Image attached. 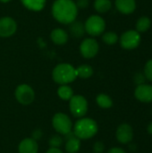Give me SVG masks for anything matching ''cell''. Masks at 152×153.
<instances>
[{
  "instance_id": "7402d4cb",
  "label": "cell",
  "mask_w": 152,
  "mask_h": 153,
  "mask_svg": "<svg viewBox=\"0 0 152 153\" xmlns=\"http://www.w3.org/2000/svg\"><path fill=\"white\" fill-rule=\"evenodd\" d=\"M57 95L63 100H70L71 98L73 96V91L67 84H64V85H61L58 88V90H57Z\"/></svg>"
},
{
  "instance_id": "8992f818",
  "label": "cell",
  "mask_w": 152,
  "mask_h": 153,
  "mask_svg": "<svg viewBox=\"0 0 152 153\" xmlns=\"http://www.w3.org/2000/svg\"><path fill=\"white\" fill-rule=\"evenodd\" d=\"M54 129L60 134L65 135L72 132L73 123L71 118L64 113H56L52 119Z\"/></svg>"
},
{
  "instance_id": "5bb4252c",
  "label": "cell",
  "mask_w": 152,
  "mask_h": 153,
  "mask_svg": "<svg viewBox=\"0 0 152 153\" xmlns=\"http://www.w3.org/2000/svg\"><path fill=\"white\" fill-rule=\"evenodd\" d=\"M19 153H38L39 145L37 141L32 138H25L23 139L19 146H18Z\"/></svg>"
},
{
  "instance_id": "d6a6232c",
  "label": "cell",
  "mask_w": 152,
  "mask_h": 153,
  "mask_svg": "<svg viewBox=\"0 0 152 153\" xmlns=\"http://www.w3.org/2000/svg\"><path fill=\"white\" fill-rule=\"evenodd\" d=\"M147 130H148V133L150 134H152V122L148 126V128H147Z\"/></svg>"
},
{
  "instance_id": "30bf717a",
  "label": "cell",
  "mask_w": 152,
  "mask_h": 153,
  "mask_svg": "<svg viewBox=\"0 0 152 153\" xmlns=\"http://www.w3.org/2000/svg\"><path fill=\"white\" fill-rule=\"evenodd\" d=\"M17 30L16 22L8 16L0 19V37L8 38L13 36Z\"/></svg>"
},
{
  "instance_id": "f1b7e54d",
  "label": "cell",
  "mask_w": 152,
  "mask_h": 153,
  "mask_svg": "<svg viewBox=\"0 0 152 153\" xmlns=\"http://www.w3.org/2000/svg\"><path fill=\"white\" fill-rule=\"evenodd\" d=\"M75 4L78 9H85L89 6L90 0H77Z\"/></svg>"
},
{
  "instance_id": "9a60e30c",
  "label": "cell",
  "mask_w": 152,
  "mask_h": 153,
  "mask_svg": "<svg viewBox=\"0 0 152 153\" xmlns=\"http://www.w3.org/2000/svg\"><path fill=\"white\" fill-rule=\"evenodd\" d=\"M116 9L123 14H131L136 9L135 0H116Z\"/></svg>"
},
{
  "instance_id": "1f68e13d",
  "label": "cell",
  "mask_w": 152,
  "mask_h": 153,
  "mask_svg": "<svg viewBox=\"0 0 152 153\" xmlns=\"http://www.w3.org/2000/svg\"><path fill=\"white\" fill-rule=\"evenodd\" d=\"M46 153H63L59 148H49Z\"/></svg>"
},
{
  "instance_id": "3957f363",
  "label": "cell",
  "mask_w": 152,
  "mask_h": 153,
  "mask_svg": "<svg viewBox=\"0 0 152 153\" xmlns=\"http://www.w3.org/2000/svg\"><path fill=\"white\" fill-rule=\"evenodd\" d=\"M98 130L99 127L96 121L88 117L79 119L73 126V133L75 136L81 140H88L92 138L97 134Z\"/></svg>"
},
{
  "instance_id": "d6986e66",
  "label": "cell",
  "mask_w": 152,
  "mask_h": 153,
  "mask_svg": "<svg viewBox=\"0 0 152 153\" xmlns=\"http://www.w3.org/2000/svg\"><path fill=\"white\" fill-rule=\"evenodd\" d=\"M76 69L77 77H80L82 79H88L92 76L93 74V68L86 64H83L80 66H78Z\"/></svg>"
},
{
  "instance_id": "7a4b0ae2",
  "label": "cell",
  "mask_w": 152,
  "mask_h": 153,
  "mask_svg": "<svg viewBox=\"0 0 152 153\" xmlns=\"http://www.w3.org/2000/svg\"><path fill=\"white\" fill-rule=\"evenodd\" d=\"M52 77L55 82L57 84H68L75 81L77 78L76 69L72 65L67 63L59 64L54 68L52 72Z\"/></svg>"
},
{
  "instance_id": "8fae6325",
  "label": "cell",
  "mask_w": 152,
  "mask_h": 153,
  "mask_svg": "<svg viewBox=\"0 0 152 153\" xmlns=\"http://www.w3.org/2000/svg\"><path fill=\"white\" fill-rule=\"evenodd\" d=\"M116 139L119 143L123 144H126L133 140V130L132 126L128 124H122L116 129Z\"/></svg>"
},
{
  "instance_id": "836d02e7",
  "label": "cell",
  "mask_w": 152,
  "mask_h": 153,
  "mask_svg": "<svg viewBox=\"0 0 152 153\" xmlns=\"http://www.w3.org/2000/svg\"><path fill=\"white\" fill-rule=\"evenodd\" d=\"M10 1H12V0H0V2H2V3H8Z\"/></svg>"
},
{
  "instance_id": "e0dca14e",
  "label": "cell",
  "mask_w": 152,
  "mask_h": 153,
  "mask_svg": "<svg viewBox=\"0 0 152 153\" xmlns=\"http://www.w3.org/2000/svg\"><path fill=\"white\" fill-rule=\"evenodd\" d=\"M69 31L71 35L74 38H82L83 37L85 31V27L84 23H82L80 21H73L69 24Z\"/></svg>"
},
{
  "instance_id": "7c38bea8",
  "label": "cell",
  "mask_w": 152,
  "mask_h": 153,
  "mask_svg": "<svg viewBox=\"0 0 152 153\" xmlns=\"http://www.w3.org/2000/svg\"><path fill=\"white\" fill-rule=\"evenodd\" d=\"M134 96L141 102H144V103L152 102V85L145 84V83L137 85L134 91Z\"/></svg>"
},
{
  "instance_id": "d4e9b609",
  "label": "cell",
  "mask_w": 152,
  "mask_h": 153,
  "mask_svg": "<svg viewBox=\"0 0 152 153\" xmlns=\"http://www.w3.org/2000/svg\"><path fill=\"white\" fill-rule=\"evenodd\" d=\"M63 142H64V139L60 135L55 134L52 137H50V139L48 140V144L50 148H59L62 146Z\"/></svg>"
},
{
  "instance_id": "5b68a950",
  "label": "cell",
  "mask_w": 152,
  "mask_h": 153,
  "mask_svg": "<svg viewBox=\"0 0 152 153\" xmlns=\"http://www.w3.org/2000/svg\"><path fill=\"white\" fill-rule=\"evenodd\" d=\"M141 40V34L136 30H129L125 31L119 39L121 47L126 50H132L138 48Z\"/></svg>"
},
{
  "instance_id": "ba28073f",
  "label": "cell",
  "mask_w": 152,
  "mask_h": 153,
  "mask_svg": "<svg viewBox=\"0 0 152 153\" xmlns=\"http://www.w3.org/2000/svg\"><path fill=\"white\" fill-rule=\"evenodd\" d=\"M14 96L17 101L22 105H30L35 99L33 89L28 84H20L14 91Z\"/></svg>"
},
{
  "instance_id": "cb8c5ba5",
  "label": "cell",
  "mask_w": 152,
  "mask_h": 153,
  "mask_svg": "<svg viewBox=\"0 0 152 153\" xmlns=\"http://www.w3.org/2000/svg\"><path fill=\"white\" fill-rule=\"evenodd\" d=\"M102 40L105 44L108 46H113L117 43V41L119 40V37L114 31H108L102 35Z\"/></svg>"
},
{
  "instance_id": "4dcf8cb0",
  "label": "cell",
  "mask_w": 152,
  "mask_h": 153,
  "mask_svg": "<svg viewBox=\"0 0 152 153\" xmlns=\"http://www.w3.org/2000/svg\"><path fill=\"white\" fill-rule=\"evenodd\" d=\"M108 153H125V152L122 149V148H118V147H114L111 148Z\"/></svg>"
},
{
  "instance_id": "277c9868",
  "label": "cell",
  "mask_w": 152,
  "mask_h": 153,
  "mask_svg": "<svg viewBox=\"0 0 152 153\" xmlns=\"http://www.w3.org/2000/svg\"><path fill=\"white\" fill-rule=\"evenodd\" d=\"M85 31L92 36L97 37L101 35L106 29V22L99 15H91L90 16L84 23Z\"/></svg>"
},
{
  "instance_id": "ffe728a7",
  "label": "cell",
  "mask_w": 152,
  "mask_h": 153,
  "mask_svg": "<svg viewBox=\"0 0 152 153\" xmlns=\"http://www.w3.org/2000/svg\"><path fill=\"white\" fill-rule=\"evenodd\" d=\"M151 25V21L147 16H142L140 17L136 22V30L139 33L146 32Z\"/></svg>"
},
{
  "instance_id": "4316f807",
  "label": "cell",
  "mask_w": 152,
  "mask_h": 153,
  "mask_svg": "<svg viewBox=\"0 0 152 153\" xmlns=\"http://www.w3.org/2000/svg\"><path fill=\"white\" fill-rule=\"evenodd\" d=\"M135 83L137 85H141V84H143L145 82V80H146V77L144 75V74H142V73H137L135 75H134V78H133Z\"/></svg>"
},
{
  "instance_id": "44dd1931",
  "label": "cell",
  "mask_w": 152,
  "mask_h": 153,
  "mask_svg": "<svg viewBox=\"0 0 152 153\" xmlns=\"http://www.w3.org/2000/svg\"><path fill=\"white\" fill-rule=\"evenodd\" d=\"M112 7V3L110 0H95L94 9L99 13H105L108 12Z\"/></svg>"
},
{
  "instance_id": "603a6c76",
  "label": "cell",
  "mask_w": 152,
  "mask_h": 153,
  "mask_svg": "<svg viewBox=\"0 0 152 153\" xmlns=\"http://www.w3.org/2000/svg\"><path fill=\"white\" fill-rule=\"evenodd\" d=\"M96 101H97V104L102 108H109L113 106L112 99L108 95L104 94V93L99 94L96 98Z\"/></svg>"
},
{
  "instance_id": "f546056e",
  "label": "cell",
  "mask_w": 152,
  "mask_h": 153,
  "mask_svg": "<svg viewBox=\"0 0 152 153\" xmlns=\"http://www.w3.org/2000/svg\"><path fill=\"white\" fill-rule=\"evenodd\" d=\"M41 137H42V132H41V130L37 129V130H35V131L32 133V139H34L35 141L40 140Z\"/></svg>"
},
{
  "instance_id": "4fadbf2b",
  "label": "cell",
  "mask_w": 152,
  "mask_h": 153,
  "mask_svg": "<svg viewBox=\"0 0 152 153\" xmlns=\"http://www.w3.org/2000/svg\"><path fill=\"white\" fill-rule=\"evenodd\" d=\"M66 140L65 151L67 153H77L81 148V139L75 136L73 132H70L65 135Z\"/></svg>"
},
{
  "instance_id": "52a82bcc",
  "label": "cell",
  "mask_w": 152,
  "mask_h": 153,
  "mask_svg": "<svg viewBox=\"0 0 152 153\" xmlns=\"http://www.w3.org/2000/svg\"><path fill=\"white\" fill-rule=\"evenodd\" d=\"M70 111L75 117H83L88 111V101L82 95H73L69 103Z\"/></svg>"
},
{
  "instance_id": "6da1fadb",
  "label": "cell",
  "mask_w": 152,
  "mask_h": 153,
  "mask_svg": "<svg viewBox=\"0 0 152 153\" xmlns=\"http://www.w3.org/2000/svg\"><path fill=\"white\" fill-rule=\"evenodd\" d=\"M52 14L58 22L70 24L76 20L78 8L73 0H56L52 5Z\"/></svg>"
},
{
  "instance_id": "ac0fdd59",
  "label": "cell",
  "mask_w": 152,
  "mask_h": 153,
  "mask_svg": "<svg viewBox=\"0 0 152 153\" xmlns=\"http://www.w3.org/2000/svg\"><path fill=\"white\" fill-rule=\"evenodd\" d=\"M21 2L27 9L33 12L41 11L46 5V0H21Z\"/></svg>"
},
{
  "instance_id": "9c48e42d",
  "label": "cell",
  "mask_w": 152,
  "mask_h": 153,
  "mask_svg": "<svg viewBox=\"0 0 152 153\" xmlns=\"http://www.w3.org/2000/svg\"><path fill=\"white\" fill-rule=\"evenodd\" d=\"M99 50V45L98 41L92 38L85 39L80 45V52L84 58L90 59L96 56Z\"/></svg>"
},
{
  "instance_id": "83f0119b",
  "label": "cell",
  "mask_w": 152,
  "mask_h": 153,
  "mask_svg": "<svg viewBox=\"0 0 152 153\" xmlns=\"http://www.w3.org/2000/svg\"><path fill=\"white\" fill-rule=\"evenodd\" d=\"M105 150V145L102 142H96L93 145V151L95 153H102Z\"/></svg>"
},
{
  "instance_id": "484cf974",
  "label": "cell",
  "mask_w": 152,
  "mask_h": 153,
  "mask_svg": "<svg viewBox=\"0 0 152 153\" xmlns=\"http://www.w3.org/2000/svg\"><path fill=\"white\" fill-rule=\"evenodd\" d=\"M144 75L146 79L152 82V59H150L144 66Z\"/></svg>"
},
{
  "instance_id": "2e32d148",
  "label": "cell",
  "mask_w": 152,
  "mask_h": 153,
  "mask_svg": "<svg viewBox=\"0 0 152 153\" xmlns=\"http://www.w3.org/2000/svg\"><path fill=\"white\" fill-rule=\"evenodd\" d=\"M67 32L60 28L54 29L50 33V39L56 45H65L68 41Z\"/></svg>"
}]
</instances>
